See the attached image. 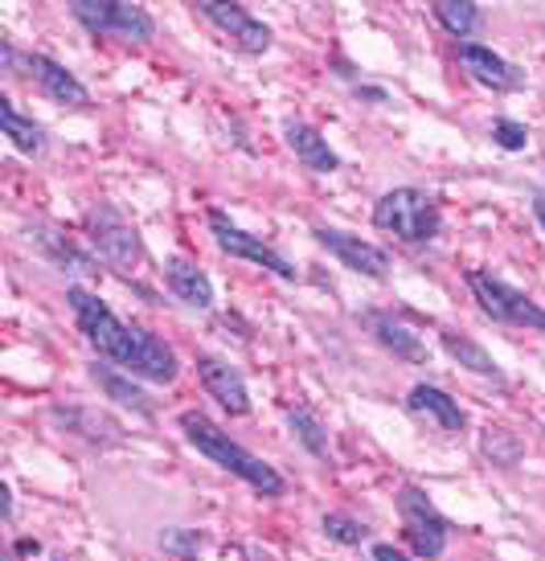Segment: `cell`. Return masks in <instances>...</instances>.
Here are the masks:
<instances>
[{
	"instance_id": "30bf717a",
	"label": "cell",
	"mask_w": 545,
	"mask_h": 561,
	"mask_svg": "<svg viewBox=\"0 0 545 561\" xmlns=\"http://www.w3.org/2000/svg\"><path fill=\"white\" fill-rule=\"evenodd\" d=\"M311 234H316V242H320L328 254L341 259V266L357 271L365 279H386L389 275V254L382 247H374V242H365V238H357V234H344V230H332V226H316Z\"/></svg>"
},
{
	"instance_id": "1f68e13d",
	"label": "cell",
	"mask_w": 545,
	"mask_h": 561,
	"mask_svg": "<svg viewBox=\"0 0 545 561\" xmlns=\"http://www.w3.org/2000/svg\"><path fill=\"white\" fill-rule=\"evenodd\" d=\"M370 553H374V558H394V561L402 558V553H398V549H394V546H374V549H370Z\"/></svg>"
},
{
	"instance_id": "7c38bea8",
	"label": "cell",
	"mask_w": 545,
	"mask_h": 561,
	"mask_svg": "<svg viewBox=\"0 0 545 561\" xmlns=\"http://www.w3.org/2000/svg\"><path fill=\"white\" fill-rule=\"evenodd\" d=\"M197 377H202V390L209 393L230 419H242V414L250 410L247 381H242V374H238L234 365H226L222 357H214V353H197Z\"/></svg>"
},
{
	"instance_id": "6da1fadb",
	"label": "cell",
	"mask_w": 545,
	"mask_h": 561,
	"mask_svg": "<svg viewBox=\"0 0 545 561\" xmlns=\"http://www.w3.org/2000/svg\"><path fill=\"white\" fill-rule=\"evenodd\" d=\"M66 304L75 312L82 341L91 344L103 360H115V365H124V374L140 377V381H156V386L177 381V374H181L177 353L156 332H148L140 324H124L103 299L87 291V287H78V283L66 287Z\"/></svg>"
},
{
	"instance_id": "f546056e",
	"label": "cell",
	"mask_w": 545,
	"mask_h": 561,
	"mask_svg": "<svg viewBox=\"0 0 545 561\" xmlns=\"http://www.w3.org/2000/svg\"><path fill=\"white\" fill-rule=\"evenodd\" d=\"M16 553H21V558H30V553H42V546H37V541H30V537H25V541H16Z\"/></svg>"
},
{
	"instance_id": "ba28073f",
	"label": "cell",
	"mask_w": 545,
	"mask_h": 561,
	"mask_svg": "<svg viewBox=\"0 0 545 561\" xmlns=\"http://www.w3.org/2000/svg\"><path fill=\"white\" fill-rule=\"evenodd\" d=\"M205 221H209V234H214L218 250H226V254H234V259H247V263H254V266H263V271H271V275H275V279H283V283L299 279V271L283 259L280 250L266 247L263 238L247 234L242 226H234L222 209H209V214H205Z\"/></svg>"
},
{
	"instance_id": "5b68a950",
	"label": "cell",
	"mask_w": 545,
	"mask_h": 561,
	"mask_svg": "<svg viewBox=\"0 0 545 561\" xmlns=\"http://www.w3.org/2000/svg\"><path fill=\"white\" fill-rule=\"evenodd\" d=\"M398 516H402V537L415 558H443L447 553V537H452V525L443 520L431 496L415 488V483H402L398 488Z\"/></svg>"
},
{
	"instance_id": "44dd1931",
	"label": "cell",
	"mask_w": 545,
	"mask_h": 561,
	"mask_svg": "<svg viewBox=\"0 0 545 561\" xmlns=\"http://www.w3.org/2000/svg\"><path fill=\"white\" fill-rule=\"evenodd\" d=\"M439 341H443V348H447V357L459 360L467 374L488 377V381H504V374H500V365L492 360V353H488L484 344L472 341V336H459V332H443Z\"/></svg>"
},
{
	"instance_id": "83f0119b",
	"label": "cell",
	"mask_w": 545,
	"mask_h": 561,
	"mask_svg": "<svg viewBox=\"0 0 545 561\" xmlns=\"http://www.w3.org/2000/svg\"><path fill=\"white\" fill-rule=\"evenodd\" d=\"M202 533L197 529H164L160 533V549L172 553V558H193L197 549H202Z\"/></svg>"
},
{
	"instance_id": "d6986e66",
	"label": "cell",
	"mask_w": 545,
	"mask_h": 561,
	"mask_svg": "<svg viewBox=\"0 0 545 561\" xmlns=\"http://www.w3.org/2000/svg\"><path fill=\"white\" fill-rule=\"evenodd\" d=\"M91 381L103 393H107L111 402L127 405V410H132V414H140V419H152V410H156L152 398H148V393H144L140 386L132 381V374L120 377L115 369H111V365H99V360H94V365H91Z\"/></svg>"
},
{
	"instance_id": "3957f363",
	"label": "cell",
	"mask_w": 545,
	"mask_h": 561,
	"mask_svg": "<svg viewBox=\"0 0 545 561\" xmlns=\"http://www.w3.org/2000/svg\"><path fill=\"white\" fill-rule=\"evenodd\" d=\"M374 226L377 230H389V234L410 242V247H422V242H435L439 238L443 218H439V205L431 193H422V188H415V185H402L377 197Z\"/></svg>"
},
{
	"instance_id": "52a82bcc",
	"label": "cell",
	"mask_w": 545,
	"mask_h": 561,
	"mask_svg": "<svg viewBox=\"0 0 545 561\" xmlns=\"http://www.w3.org/2000/svg\"><path fill=\"white\" fill-rule=\"evenodd\" d=\"M87 234H91L94 250L107 259L115 271H132L144 259L140 234L124 221V214L111 202H94L87 209Z\"/></svg>"
},
{
	"instance_id": "9a60e30c",
	"label": "cell",
	"mask_w": 545,
	"mask_h": 561,
	"mask_svg": "<svg viewBox=\"0 0 545 561\" xmlns=\"http://www.w3.org/2000/svg\"><path fill=\"white\" fill-rule=\"evenodd\" d=\"M406 410H410L415 419L435 422L439 431H447V435H464V431H467V414L459 410V402H455L447 390L427 386V381H419V386L410 390V398H406Z\"/></svg>"
},
{
	"instance_id": "f1b7e54d",
	"label": "cell",
	"mask_w": 545,
	"mask_h": 561,
	"mask_svg": "<svg viewBox=\"0 0 545 561\" xmlns=\"http://www.w3.org/2000/svg\"><path fill=\"white\" fill-rule=\"evenodd\" d=\"M357 99H370V103H389V91H382V87H361V82H357Z\"/></svg>"
},
{
	"instance_id": "7a4b0ae2",
	"label": "cell",
	"mask_w": 545,
	"mask_h": 561,
	"mask_svg": "<svg viewBox=\"0 0 545 561\" xmlns=\"http://www.w3.org/2000/svg\"><path fill=\"white\" fill-rule=\"evenodd\" d=\"M181 431H185V438L209 459V463H218L222 471H230V476H238L242 483H250L259 496H283V492H287V483H283L280 471L271 468V463H263L259 455H250L242 443H234V438L226 435L222 426H214L205 414L185 410V414H181Z\"/></svg>"
},
{
	"instance_id": "9c48e42d",
	"label": "cell",
	"mask_w": 545,
	"mask_h": 561,
	"mask_svg": "<svg viewBox=\"0 0 545 561\" xmlns=\"http://www.w3.org/2000/svg\"><path fill=\"white\" fill-rule=\"evenodd\" d=\"M193 4H197V13H202L218 33H226V42H234L242 54L259 58V54L271 49V37H275V33L266 30L263 21H254L238 0H193Z\"/></svg>"
},
{
	"instance_id": "5bb4252c",
	"label": "cell",
	"mask_w": 545,
	"mask_h": 561,
	"mask_svg": "<svg viewBox=\"0 0 545 561\" xmlns=\"http://www.w3.org/2000/svg\"><path fill=\"white\" fill-rule=\"evenodd\" d=\"M49 422L70 431V435L87 438L91 447H115V443H124V426L111 419V414H99V410H87V405H54Z\"/></svg>"
},
{
	"instance_id": "8992f818",
	"label": "cell",
	"mask_w": 545,
	"mask_h": 561,
	"mask_svg": "<svg viewBox=\"0 0 545 561\" xmlns=\"http://www.w3.org/2000/svg\"><path fill=\"white\" fill-rule=\"evenodd\" d=\"M70 16L94 37H120V42H148L156 21L140 4L127 0H70Z\"/></svg>"
},
{
	"instance_id": "4fadbf2b",
	"label": "cell",
	"mask_w": 545,
	"mask_h": 561,
	"mask_svg": "<svg viewBox=\"0 0 545 561\" xmlns=\"http://www.w3.org/2000/svg\"><path fill=\"white\" fill-rule=\"evenodd\" d=\"M25 75L42 87V94H49V99L63 103V107H87V103H91V91H87L63 62H54L49 54H25Z\"/></svg>"
},
{
	"instance_id": "ffe728a7",
	"label": "cell",
	"mask_w": 545,
	"mask_h": 561,
	"mask_svg": "<svg viewBox=\"0 0 545 561\" xmlns=\"http://www.w3.org/2000/svg\"><path fill=\"white\" fill-rule=\"evenodd\" d=\"M0 127H4V136L13 144L16 152H25V157H42L46 152V131L42 124H33L30 115H21L13 107V99H0Z\"/></svg>"
},
{
	"instance_id": "484cf974",
	"label": "cell",
	"mask_w": 545,
	"mask_h": 561,
	"mask_svg": "<svg viewBox=\"0 0 545 561\" xmlns=\"http://www.w3.org/2000/svg\"><path fill=\"white\" fill-rule=\"evenodd\" d=\"M492 144L504 148V152H525L530 148V127L509 119V115H497L492 119Z\"/></svg>"
},
{
	"instance_id": "d6a6232c",
	"label": "cell",
	"mask_w": 545,
	"mask_h": 561,
	"mask_svg": "<svg viewBox=\"0 0 545 561\" xmlns=\"http://www.w3.org/2000/svg\"><path fill=\"white\" fill-rule=\"evenodd\" d=\"M533 214H537V221H542V230H545V193L533 197Z\"/></svg>"
},
{
	"instance_id": "7402d4cb",
	"label": "cell",
	"mask_w": 545,
	"mask_h": 561,
	"mask_svg": "<svg viewBox=\"0 0 545 561\" xmlns=\"http://www.w3.org/2000/svg\"><path fill=\"white\" fill-rule=\"evenodd\" d=\"M431 13H435L439 25L452 33V37H459V42H467V37L484 25L476 0H431Z\"/></svg>"
},
{
	"instance_id": "603a6c76",
	"label": "cell",
	"mask_w": 545,
	"mask_h": 561,
	"mask_svg": "<svg viewBox=\"0 0 545 561\" xmlns=\"http://www.w3.org/2000/svg\"><path fill=\"white\" fill-rule=\"evenodd\" d=\"M287 426L296 431V438L304 443V451H308L311 459H320V463H328V459H332L328 431L320 426V419H316L311 410H304V405H292V410H287Z\"/></svg>"
},
{
	"instance_id": "d4e9b609",
	"label": "cell",
	"mask_w": 545,
	"mask_h": 561,
	"mask_svg": "<svg viewBox=\"0 0 545 561\" xmlns=\"http://www.w3.org/2000/svg\"><path fill=\"white\" fill-rule=\"evenodd\" d=\"M320 529H325V537H332V541H341V546H361L365 537H370V529L361 525V520H353V516L344 513H328L325 520H320Z\"/></svg>"
},
{
	"instance_id": "277c9868",
	"label": "cell",
	"mask_w": 545,
	"mask_h": 561,
	"mask_svg": "<svg viewBox=\"0 0 545 561\" xmlns=\"http://www.w3.org/2000/svg\"><path fill=\"white\" fill-rule=\"evenodd\" d=\"M472 287V299L480 304L484 316H492L497 324H513L525 332H545V308L537 299H530L525 291L509 287L504 279L488 275V271H467L464 275Z\"/></svg>"
},
{
	"instance_id": "8fae6325",
	"label": "cell",
	"mask_w": 545,
	"mask_h": 561,
	"mask_svg": "<svg viewBox=\"0 0 545 561\" xmlns=\"http://www.w3.org/2000/svg\"><path fill=\"white\" fill-rule=\"evenodd\" d=\"M459 66H464L472 79L488 87V91L497 94H509V91H525V70L513 66L509 58H500L497 49L480 46V42H459Z\"/></svg>"
},
{
	"instance_id": "4dcf8cb0",
	"label": "cell",
	"mask_w": 545,
	"mask_h": 561,
	"mask_svg": "<svg viewBox=\"0 0 545 561\" xmlns=\"http://www.w3.org/2000/svg\"><path fill=\"white\" fill-rule=\"evenodd\" d=\"M0 500H4V520H13V492H9V483L0 488Z\"/></svg>"
},
{
	"instance_id": "4316f807",
	"label": "cell",
	"mask_w": 545,
	"mask_h": 561,
	"mask_svg": "<svg viewBox=\"0 0 545 561\" xmlns=\"http://www.w3.org/2000/svg\"><path fill=\"white\" fill-rule=\"evenodd\" d=\"M484 455L500 463V468H513L521 447H516V438L509 431H497V426H488V435H484Z\"/></svg>"
},
{
	"instance_id": "cb8c5ba5",
	"label": "cell",
	"mask_w": 545,
	"mask_h": 561,
	"mask_svg": "<svg viewBox=\"0 0 545 561\" xmlns=\"http://www.w3.org/2000/svg\"><path fill=\"white\" fill-rule=\"evenodd\" d=\"M37 242H42V250L49 254V263H58V271H78V275H91L94 271L91 259H87L70 238L58 234V230H37Z\"/></svg>"
},
{
	"instance_id": "e0dca14e",
	"label": "cell",
	"mask_w": 545,
	"mask_h": 561,
	"mask_svg": "<svg viewBox=\"0 0 545 561\" xmlns=\"http://www.w3.org/2000/svg\"><path fill=\"white\" fill-rule=\"evenodd\" d=\"M283 136H287V148L296 152V160L311 172H337L341 169V157L328 148V140L304 119H287L283 124Z\"/></svg>"
},
{
	"instance_id": "ac0fdd59",
	"label": "cell",
	"mask_w": 545,
	"mask_h": 561,
	"mask_svg": "<svg viewBox=\"0 0 545 561\" xmlns=\"http://www.w3.org/2000/svg\"><path fill=\"white\" fill-rule=\"evenodd\" d=\"M365 320H370V332L377 336V344H382V348H389L398 360H410V365H422V360H427V344H422L419 332H410L398 316L370 312Z\"/></svg>"
},
{
	"instance_id": "2e32d148",
	"label": "cell",
	"mask_w": 545,
	"mask_h": 561,
	"mask_svg": "<svg viewBox=\"0 0 545 561\" xmlns=\"http://www.w3.org/2000/svg\"><path fill=\"white\" fill-rule=\"evenodd\" d=\"M164 287L181 299L185 308H197V312H209L214 308V283L202 266L185 263V259H169L164 263Z\"/></svg>"
}]
</instances>
